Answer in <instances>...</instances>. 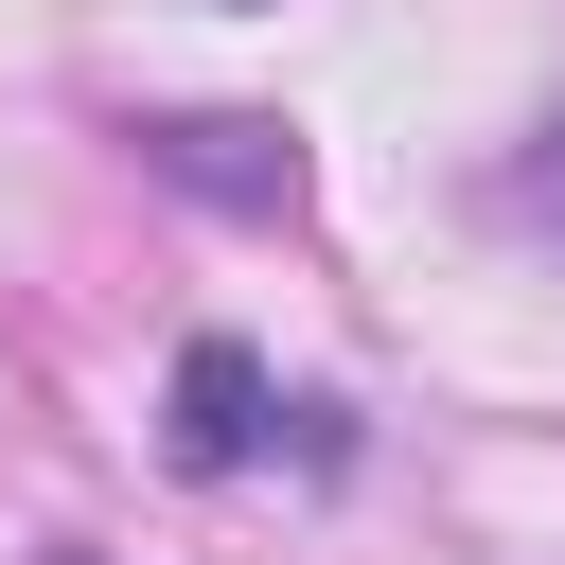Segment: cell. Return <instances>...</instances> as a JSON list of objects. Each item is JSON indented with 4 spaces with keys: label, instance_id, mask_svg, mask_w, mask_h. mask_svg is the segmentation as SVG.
Masks as SVG:
<instances>
[{
    "label": "cell",
    "instance_id": "cell-3",
    "mask_svg": "<svg viewBox=\"0 0 565 565\" xmlns=\"http://www.w3.org/2000/svg\"><path fill=\"white\" fill-rule=\"evenodd\" d=\"M494 212H512V230H547V247H565V106H547V124H530V141H512V159H494Z\"/></svg>",
    "mask_w": 565,
    "mask_h": 565
},
{
    "label": "cell",
    "instance_id": "cell-4",
    "mask_svg": "<svg viewBox=\"0 0 565 565\" xmlns=\"http://www.w3.org/2000/svg\"><path fill=\"white\" fill-rule=\"evenodd\" d=\"M53 565H88V547H53Z\"/></svg>",
    "mask_w": 565,
    "mask_h": 565
},
{
    "label": "cell",
    "instance_id": "cell-2",
    "mask_svg": "<svg viewBox=\"0 0 565 565\" xmlns=\"http://www.w3.org/2000/svg\"><path fill=\"white\" fill-rule=\"evenodd\" d=\"M265 424H282L265 353H247V335H194V353H177V459H194V477H247Z\"/></svg>",
    "mask_w": 565,
    "mask_h": 565
},
{
    "label": "cell",
    "instance_id": "cell-1",
    "mask_svg": "<svg viewBox=\"0 0 565 565\" xmlns=\"http://www.w3.org/2000/svg\"><path fill=\"white\" fill-rule=\"evenodd\" d=\"M141 177H177L212 212H300V124H265V106H159Z\"/></svg>",
    "mask_w": 565,
    "mask_h": 565
}]
</instances>
